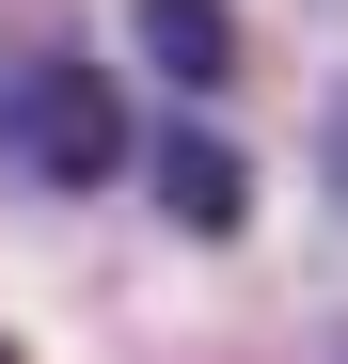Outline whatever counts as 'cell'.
Here are the masks:
<instances>
[{
    "label": "cell",
    "instance_id": "277c9868",
    "mask_svg": "<svg viewBox=\"0 0 348 364\" xmlns=\"http://www.w3.org/2000/svg\"><path fill=\"white\" fill-rule=\"evenodd\" d=\"M317 159H332V191H348V95H332V143H317Z\"/></svg>",
    "mask_w": 348,
    "mask_h": 364
},
{
    "label": "cell",
    "instance_id": "6da1fadb",
    "mask_svg": "<svg viewBox=\"0 0 348 364\" xmlns=\"http://www.w3.org/2000/svg\"><path fill=\"white\" fill-rule=\"evenodd\" d=\"M111 159H127V111H111V80L80 48L64 32L0 48V174H16V191H95Z\"/></svg>",
    "mask_w": 348,
    "mask_h": 364
},
{
    "label": "cell",
    "instance_id": "5b68a950",
    "mask_svg": "<svg viewBox=\"0 0 348 364\" xmlns=\"http://www.w3.org/2000/svg\"><path fill=\"white\" fill-rule=\"evenodd\" d=\"M0 364H16V348H0Z\"/></svg>",
    "mask_w": 348,
    "mask_h": 364
},
{
    "label": "cell",
    "instance_id": "7a4b0ae2",
    "mask_svg": "<svg viewBox=\"0 0 348 364\" xmlns=\"http://www.w3.org/2000/svg\"><path fill=\"white\" fill-rule=\"evenodd\" d=\"M143 64L174 80V95H222V80H238V16H222V0H143Z\"/></svg>",
    "mask_w": 348,
    "mask_h": 364
},
{
    "label": "cell",
    "instance_id": "3957f363",
    "mask_svg": "<svg viewBox=\"0 0 348 364\" xmlns=\"http://www.w3.org/2000/svg\"><path fill=\"white\" fill-rule=\"evenodd\" d=\"M158 206L190 222V237H238V206H254V191H238V159H222L206 127H158Z\"/></svg>",
    "mask_w": 348,
    "mask_h": 364
}]
</instances>
